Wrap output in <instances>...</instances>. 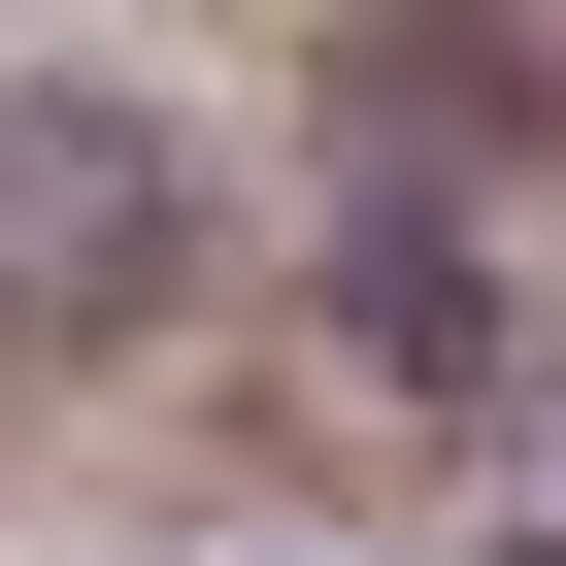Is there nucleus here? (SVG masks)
<instances>
[{
	"label": "nucleus",
	"instance_id": "nucleus-1",
	"mask_svg": "<svg viewBox=\"0 0 566 566\" xmlns=\"http://www.w3.org/2000/svg\"><path fill=\"white\" fill-rule=\"evenodd\" d=\"M200 301V134L167 101H101V67H0V334H167Z\"/></svg>",
	"mask_w": 566,
	"mask_h": 566
}]
</instances>
